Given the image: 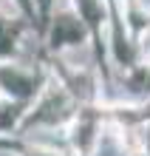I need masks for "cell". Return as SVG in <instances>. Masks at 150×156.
Wrapping results in <instances>:
<instances>
[{
	"label": "cell",
	"mask_w": 150,
	"mask_h": 156,
	"mask_svg": "<svg viewBox=\"0 0 150 156\" xmlns=\"http://www.w3.org/2000/svg\"><path fill=\"white\" fill-rule=\"evenodd\" d=\"M17 3H20V6L26 9V12H31V3H29V0H17Z\"/></svg>",
	"instance_id": "obj_3"
},
{
	"label": "cell",
	"mask_w": 150,
	"mask_h": 156,
	"mask_svg": "<svg viewBox=\"0 0 150 156\" xmlns=\"http://www.w3.org/2000/svg\"><path fill=\"white\" fill-rule=\"evenodd\" d=\"M0 82L6 85L9 94H17V97H26V94H31V91H34V80L26 77V74H20V71L3 68V71H0Z\"/></svg>",
	"instance_id": "obj_1"
},
{
	"label": "cell",
	"mask_w": 150,
	"mask_h": 156,
	"mask_svg": "<svg viewBox=\"0 0 150 156\" xmlns=\"http://www.w3.org/2000/svg\"><path fill=\"white\" fill-rule=\"evenodd\" d=\"M79 34H82V29L71 20V17H60L57 26H54V37L51 40L54 43H65V40H77Z\"/></svg>",
	"instance_id": "obj_2"
}]
</instances>
